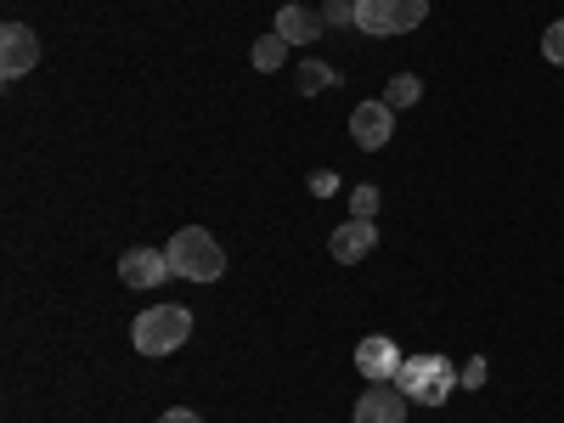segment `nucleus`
Listing matches in <instances>:
<instances>
[{
	"label": "nucleus",
	"mask_w": 564,
	"mask_h": 423,
	"mask_svg": "<svg viewBox=\"0 0 564 423\" xmlns=\"http://www.w3.org/2000/svg\"><path fill=\"white\" fill-rule=\"evenodd\" d=\"M186 339H193V311L186 305H153V311H141L135 327H130V345L141 356H170Z\"/></svg>",
	"instance_id": "nucleus-1"
},
{
	"label": "nucleus",
	"mask_w": 564,
	"mask_h": 423,
	"mask_svg": "<svg viewBox=\"0 0 564 423\" xmlns=\"http://www.w3.org/2000/svg\"><path fill=\"white\" fill-rule=\"evenodd\" d=\"M164 254H170V271L186 276V282H215L226 271V254H220V243L209 238L204 226H181Z\"/></svg>",
	"instance_id": "nucleus-2"
},
{
	"label": "nucleus",
	"mask_w": 564,
	"mask_h": 423,
	"mask_svg": "<svg viewBox=\"0 0 564 423\" xmlns=\"http://www.w3.org/2000/svg\"><path fill=\"white\" fill-rule=\"evenodd\" d=\"M395 390L417 406H441L457 390V367L446 356H406L401 372H395Z\"/></svg>",
	"instance_id": "nucleus-3"
},
{
	"label": "nucleus",
	"mask_w": 564,
	"mask_h": 423,
	"mask_svg": "<svg viewBox=\"0 0 564 423\" xmlns=\"http://www.w3.org/2000/svg\"><path fill=\"white\" fill-rule=\"evenodd\" d=\"M430 18V0H356V29L361 34H412Z\"/></svg>",
	"instance_id": "nucleus-4"
},
{
	"label": "nucleus",
	"mask_w": 564,
	"mask_h": 423,
	"mask_svg": "<svg viewBox=\"0 0 564 423\" xmlns=\"http://www.w3.org/2000/svg\"><path fill=\"white\" fill-rule=\"evenodd\" d=\"M401 350H395V339H384V334H367L361 345H356V372L367 384H395V372H401Z\"/></svg>",
	"instance_id": "nucleus-5"
},
{
	"label": "nucleus",
	"mask_w": 564,
	"mask_h": 423,
	"mask_svg": "<svg viewBox=\"0 0 564 423\" xmlns=\"http://www.w3.org/2000/svg\"><path fill=\"white\" fill-rule=\"evenodd\" d=\"M40 63V40L29 23H7L0 29V79H23Z\"/></svg>",
	"instance_id": "nucleus-6"
},
{
	"label": "nucleus",
	"mask_w": 564,
	"mask_h": 423,
	"mask_svg": "<svg viewBox=\"0 0 564 423\" xmlns=\"http://www.w3.org/2000/svg\"><path fill=\"white\" fill-rule=\"evenodd\" d=\"M390 135H395V108H390V102H361V108L350 113V141H356V148L379 153Z\"/></svg>",
	"instance_id": "nucleus-7"
},
{
	"label": "nucleus",
	"mask_w": 564,
	"mask_h": 423,
	"mask_svg": "<svg viewBox=\"0 0 564 423\" xmlns=\"http://www.w3.org/2000/svg\"><path fill=\"white\" fill-rule=\"evenodd\" d=\"M164 276H175L164 249H130L119 260V282H124V289H159Z\"/></svg>",
	"instance_id": "nucleus-8"
},
{
	"label": "nucleus",
	"mask_w": 564,
	"mask_h": 423,
	"mask_svg": "<svg viewBox=\"0 0 564 423\" xmlns=\"http://www.w3.org/2000/svg\"><path fill=\"white\" fill-rule=\"evenodd\" d=\"M406 395L395 384H372L361 401H356V423H406Z\"/></svg>",
	"instance_id": "nucleus-9"
},
{
	"label": "nucleus",
	"mask_w": 564,
	"mask_h": 423,
	"mask_svg": "<svg viewBox=\"0 0 564 423\" xmlns=\"http://www.w3.org/2000/svg\"><path fill=\"white\" fill-rule=\"evenodd\" d=\"M372 243H379V231H372V220H345L334 238H327V254H334L339 265H356L372 254Z\"/></svg>",
	"instance_id": "nucleus-10"
},
{
	"label": "nucleus",
	"mask_w": 564,
	"mask_h": 423,
	"mask_svg": "<svg viewBox=\"0 0 564 423\" xmlns=\"http://www.w3.org/2000/svg\"><path fill=\"white\" fill-rule=\"evenodd\" d=\"M322 23H327V18L311 12V7H282V12H276V34L289 40V45H311V40L322 34Z\"/></svg>",
	"instance_id": "nucleus-11"
},
{
	"label": "nucleus",
	"mask_w": 564,
	"mask_h": 423,
	"mask_svg": "<svg viewBox=\"0 0 564 423\" xmlns=\"http://www.w3.org/2000/svg\"><path fill=\"white\" fill-rule=\"evenodd\" d=\"M282 57H289V40H282L276 29L254 40V68H260V74H276V68H282Z\"/></svg>",
	"instance_id": "nucleus-12"
},
{
	"label": "nucleus",
	"mask_w": 564,
	"mask_h": 423,
	"mask_svg": "<svg viewBox=\"0 0 564 423\" xmlns=\"http://www.w3.org/2000/svg\"><path fill=\"white\" fill-rule=\"evenodd\" d=\"M417 97H423V85H417L412 74H395V79L384 85V97H379V102H390V108H412Z\"/></svg>",
	"instance_id": "nucleus-13"
},
{
	"label": "nucleus",
	"mask_w": 564,
	"mask_h": 423,
	"mask_svg": "<svg viewBox=\"0 0 564 423\" xmlns=\"http://www.w3.org/2000/svg\"><path fill=\"white\" fill-rule=\"evenodd\" d=\"M334 79H339V74L327 68V63H305V68H300V90H305V97H316V90H327Z\"/></svg>",
	"instance_id": "nucleus-14"
},
{
	"label": "nucleus",
	"mask_w": 564,
	"mask_h": 423,
	"mask_svg": "<svg viewBox=\"0 0 564 423\" xmlns=\"http://www.w3.org/2000/svg\"><path fill=\"white\" fill-rule=\"evenodd\" d=\"M379 215V186H356L350 193V220H372Z\"/></svg>",
	"instance_id": "nucleus-15"
},
{
	"label": "nucleus",
	"mask_w": 564,
	"mask_h": 423,
	"mask_svg": "<svg viewBox=\"0 0 564 423\" xmlns=\"http://www.w3.org/2000/svg\"><path fill=\"white\" fill-rule=\"evenodd\" d=\"M542 57L564 68V18H558V23H547V34H542Z\"/></svg>",
	"instance_id": "nucleus-16"
},
{
	"label": "nucleus",
	"mask_w": 564,
	"mask_h": 423,
	"mask_svg": "<svg viewBox=\"0 0 564 423\" xmlns=\"http://www.w3.org/2000/svg\"><path fill=\"white\" fill-rule=\"evenodd\" d=\"M457 384H468V390H480V384H486V356H475V361H468V367L457 372Z\"/></svg>",
	"instance_id": "nucleus-17"
},
{
	"label": "nucleus",
	"mask_w": 564,
	"mask_h": 423,
	"mask_svg": "<svg viewBox=\"0 0 564 423\" xmlns=\"http://www.w3.org/2000/svg\"><path fill=\"white\" fill-rule=\"evenodd\" d=\"M322 18H327V23H345V18L356 23V0H334V7H327Z\"/></svg>",
	"instance_id": "nucleus-18"
},
{
	"label": "nucleus",
	"mask_w": 564,
	"mask_h": 423,
	"mask_svg": "<svg viewBox=\"0 0 564 423\" xmlns=\"http://www.w3.org/2000/svg\"><path fill=\"white\" fill-rule=\"evenodd\" d=\"M159 423H204V417H198V412H186V406H175V412H164Z\"/></svg>",
	"instance_id": "nucleus-19"
}]
</instances>
